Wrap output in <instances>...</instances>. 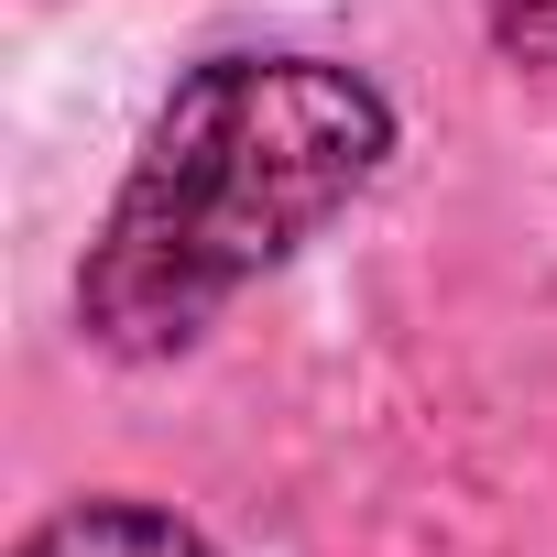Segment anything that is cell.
<instances>
[{
	"label": "cell",
	"instance_id": "1",
	"mask_svg": "<svg viewBox=\"0 0 557 557\" xmlns=\"http://www.w3.org/2000/svg\"><path fill=\"white\" fill-rule=\"evenodd\" d=\"M394 153V99L339 55H208L153 110L88 273L77 318L121 361H175L251 273L307 251Z\"/></svg>",
	"mask_w": 557,
	"mask_h": 557
},
{
	"label": "cell",
	"instance_id": "2",
	"mask_svg": "<svg viewBox=\"0 0 557 557\" xmlns=\"http://www.w3.org/2000/svg\"><path fill=\"white\" fill-rule=\"evenodd\" d=\"M23 557H219V546H208L186 513H164V503L99 492V503H66L55 524H34Z\"/></svg>",
	"mask_w": 557,
	"mask_h": 557
},
{
	"label": "cell",
	"instance_id": "3",
	"mask_svg": "<svg viewBox=\"0 0 557 557\" xmlns=\"http://www.w3.org/2000/svg\"><path fill=\"white\" fill-rule=\"evenodd\" d=\"M481 12H492V45H503L513 66L557 77V0H481Z\"/></svg>",
	"mask_w": 557,
	"mask_h": 557
}]
</instances>
